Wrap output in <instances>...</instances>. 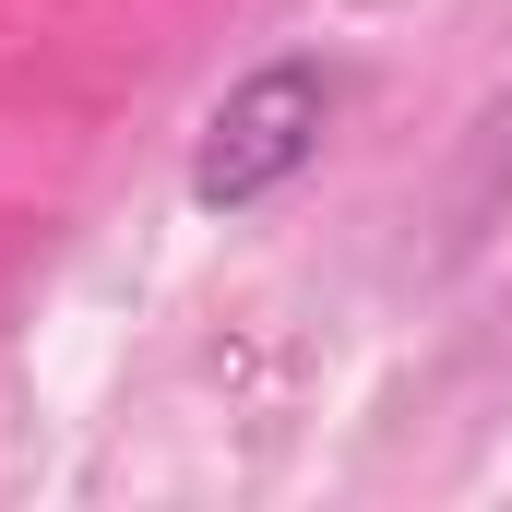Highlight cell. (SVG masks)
<instances>
[{"label":"cell","instance_id":"obj_1","mask_svg":"<svg viewBox=\"0 0 512 512\" xmlns=\"http://www.w3.org/2000/svg\"><path fill=\"white\" fill-rule=\"evenodd\" d=\"M334 108H346V72H334L322 48H286V60L239 72V84L203 108V131H191V203H203V215H262V203H286V191L322 167Z\"/></svg>","mask_w":512,"mask_h":512}]
</instances>
